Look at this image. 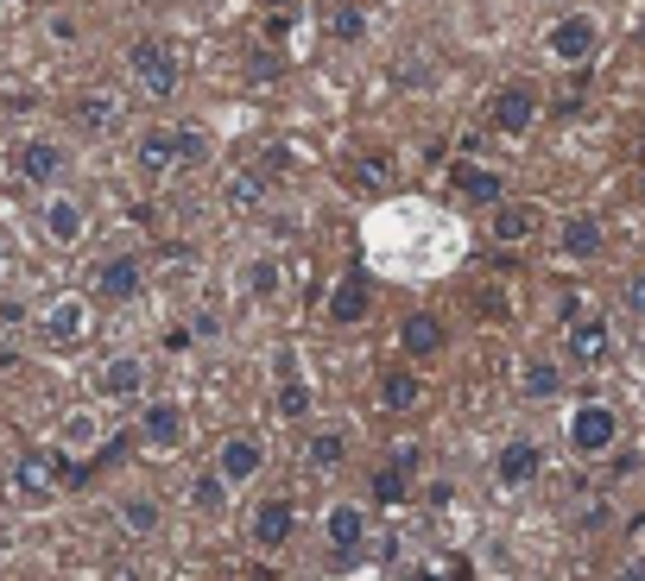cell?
<instances>
[{
  "instance_id": "obj_1",
  "label": "cell",
  "mask_w": 645,
  "mask_h": 581,
  "mask_svg": "<svg viewBox=\"0 0 645 581\" xmlns=\"http://www.w3.org/2000/svg\"><path fill=\"white\" fill-rule=\"evenodd\" d=\"M134 165L146 184H172L184 171H203L209 165V134H196V127H146L134 146Z\"/></svg>"
},
{
  "instance_id": "obj_2",
  "label": "cell",
  "mask_w": 645,
  "mask_h": 581,
  "mask_svg": "<svg viewBox=\"0 0 645 581\" xmlns=\"http://www.w3.org/2000/svg\"><path fill=\"white\" fill-rule=\"evenodd\" d=\"M127 77H134L139 96L172 101L177 96V77H184V63H177L172 39H134V45H127Z\"/></svg>"
},
{
  "instance_id": "obj_3",
  "label": "cell",
  "mask_w": 645,
  "mask_h": 581,
  "mask_svg": "<svg viewBox=\"0 0 645 581\" xmlns=\"http://www.w3.org/2000/svg\"><path fill=\"white\" fill-rule=\"evenodd\" d=\"M614 443H620V411L614 405L588 398V405L569 411V449H576V455H607Z\"/></svg>"
},
{
  "instance_id": "obj_4",
  "label": "cell",
  "mask_w": 645,
  "mask_h": 581,
  "mask_svg": "<svg viewBox=\"0 0 645 581\" xmlns=\"http://www.w3.org/2000/svg\"><path fill=\"white\" fill-rule=\"evenodd\" d=\"M82 335H89V297L58 290L51 304H39V342H51V348H77Z\"/></svg>"
},
{
  "instance_id": "obj_5",
  "label": "cell",
  "mask_w": 645,
  "mask_h": 581,
  "mask_svg": "<svg viewBox=\"0 0 645 581\" xmlns=\"http://www.w3.org/2000/svg\"><path fill=\"white\" fill-rule=\"evenodd\" d=\"M545 51L557 63H588L602 51V20H595V13H564V20L545 32Z\"/></svg>"
},
{
  "instance_id": "obj_6",
  "label": "cell",
  "mask_w": 645,
  "mask_h": 581,
  "mask_svg": "<svg viewBox=\"0 0 645 581\" xmlns=\"http://www.w3.org/2000/svg\"><path fill=\"white\" fill-rule=\"evenodd\" d=\"M39 228L51 247H77L82 234H89V209H82L77 196H63V190H45L39 203Z\"/></svg>"
},
{
  "instance_id": "obj_7",
  "label": "cell",
  "mask_w": 645,
  "mask_h": 581,
  "mask_svg": "<svg viewBox=\"0 0 645 581\" xmlns=\"http://www.w3.org/2000/svg\"><path fill=\"white\" fill-rule=\"evenodd\" d=\"M139 290H146V259H134V253H120V259L89 272V297H101V304H127Z\"/></svg>"
},
{
  "instance_id": "obj_8",
  "label": "cell",
  "mask_w": 645,
  "mask_h": 581,
  "mask_svg": "<svg viewBox=\"0 0 645 581\" xmlns=\"http://www.w3.org/2000/svg\"><path fill=\"white\" fill-rule=\"evenodd\" d=\"M63 171H70V152H63V139L32 134V139L20 146V177H26V184H39V190H58Z\"/></svg>"
},
{
  "instance_id": "obj_9",
  "label": "cell",
  "mask_w": 645,
  "mask_h": 581,
  "mask_svg": "<svg viewBox=\"0 0 645 581\" xmlns=\"http://www.w3.org/2000/svg\"><path fill=\"white\" fill-rule=\"evenodd\" d=\"M538 228H545V203H526V196H507V203H493V215H488V234L500 247H519V240H531Z\"/></svg>"
},
{
  "instance_id": "obj_10",
  "label": "cell",
  "mask_w": 645,
  "mask_h": 581,
  "mask_svg": "<svg viewBox=\"0 0 645 581\" xmlns=\"http://www.w3.org/2000/svg\"><path fill=\"white\" fill-rule=\"evenodd\" d=\"M260 467H266V443H260L254 430H235L228 443L215 449V474H222L228 486H247Z\"/></svg>"
},
{
  "instance_id": "obj_11",
  "label": "cell",
  "mask_w": 645,
  "mask_h": 581,
  "mask_svg": "<svg viewBox=\"0 0 645 581\" xmlns=\"http://www.w3.org/2000/svg\"><path fill=\"white\" fill-rule=\"evenodd\" d=\"M531 120H538V89H531V82H507V89L488 101L493 134H531Z\"/></svg>"
},
{
  "instance_id": "obj_12",
  "label": "cell",
  "mask_w": 645,
  "mask_h": 581,
  "mask_svg": "<svg viewBox=\"0 0 645 581\" xmlns=\"http://www.w3.org/2000/svg\"><path fill=\"white\" fill-rule=\"evenodd\" d=\"M139 392H146V361H139V354H115V361L96 373V398H101V405H134Z\"/></svg>"
},
{
  "instance_id": "obj_13",
  "label": "cell",
  "mask_w": 645,
  "mask_h": 581,
  "mask_svg": "<svg viewBox=\"0 0 645 581\" xmlns=\"http://www.w3.org/2000/svg\"><path fill=\"white\" fill-rule=\"evenodd\" d=\"M139 443L158 449V455L184 449V405H172V398H153V405L139 411Z\"/></svg>"
},
{
  "instance_id": "obj_14",
  "label": "cell",
  "mask_w": 645,
  "mask_h": 581,
  "mask_svg": "<svg viewBox=\"0 0 645 581\" xmlns=\"http://www.w3.org/2000/svg\"><path fill=\"white\" fill-rule=\"evenodd\" d=\"M538 467H545V449L531 443V436H512V443L493 455V481H500V486H526V481H538Z\"/></svg>"
},
{
  "instance_id": "obj_15",
  "label": "cell",
  "mask_w": 645,
  "mask_h": 581,
  "mask_svg": "<svg viewBox=\"0 0 645 581\" xmlns=\"http://www.w3.org/2000/svg\"><path fill=\"white\" fill-rule=\"evenodd\" d=\"M368 304H373L368 272H342V278H335V290H330V323H335V329H349V323H361V316H368Z\"/></svg>"
},
{
  "instance_id": "obj_16",
  "label": "cell",
  "mask_w": 645,
  "mask_h": 581,
  "mask_svg": "<svg viewBox=\"0 0 645 581\" xmlns=\"http://www.w3.org/2000/svg\"><path fill=\"white\" fill-rule=\"evenodd\" d=\"M292 531H297L292 500H260V505H254V531H247V538H254L260 550H285V543H292Z\"/></svg>"
},
{
  "instance_id": "obj_17",
  "label": "cell",
  "mask_w": 645,
  "mask_h": 581,
  "mask_svg": "<svg viewBox=\"0 0 645 581\" xmlns=\"http://www.w3.org/2000/svg\"><path fill=\"white\" fill-rule=\"evenodd\" d=\"M450 184L469 203H481V209H493V203H507V177L500 171H488V165H469V158H456L450 165Z\"/></svg>"
},
{
  "instance_id": "obj_18",
  "label": "cell",
  "mask_w": 645,
  "mask_h": 581,
  "mask_svg": "<svg viewBox=\"0 0 645 581\" xmlns=\"http://www.w3.org/2000/svg\"><path fill=\"white\" fill-rule=\"evenodd\" d=\"M399 342H405V354H411V361H430V354H443V348H450V329H443V316L418 311V316H405V329H399Z\"/></svg>"
},
{
  "instance_id": "obj_19",
  "label": "cell",
  "mask_w": 645,
  "mask_h": 581,
  "mask_svg": "<svg viewBox=\"0 0 645 581\" xmlns=\"http://www.w3.org/2000/svg\"><path fill=\"white\" fill-rule=\"evenodd\" d=\"M557 247H564L569 259H602V253H607V228L595 221V215H569L564 228H557Z\"/></svg>"
},
{
  "instance_id": "obj_20",
  "label": "cell",
  "mask_w": 645,
  "mask_h": 581,
  "mask_svg": "<svg viewBox=\"0 0 645 581\" xmlns=\"http://www.w3.org/2000/svg\"><path fill=\"white\" fill-rule=\"evenodd\" d=\"M342 462H349V430H342V424L311 430V443H304V467H311V474H335Z\"/></svg>"
},
{
  "instance_id": "obj_21",
  "label": "cell",
  "mask_w": 645,
  "mask_h": 581,
  "mask_svg": "<svg viewBox=\"0 0 645 581\" xmlns=\"http://www.w3.org/2000/svg\"><path fill=\"white\" fill-rule=\"evenodd\" d=\"M70 115H77L82 134H108V127H120V96L115 89H82Z\"/></svg>"
},
{
  "instance_id": "obj_22",
  "label": "cell",
  "mask_w": 645,
  "mask_h": 581,
  "mask_svg": "<svg viewBox=\"0 0 645 581\" xmlns=\"http://www.w3.org/2000/svg\"><path fill=\"white\" fill-rule=\"evenodd\" d=\"M607 354H614V335H607V323H595V316H588V323H576V329H569V361L602 367Z\"/></svg>"
},
{
  "instance_id": "obj_23",
  "label": "cell",
  "mask_w": 645,
  "mask_h": 581,
  "mask_svg": "<svg viewBox=\"0 0 645 581\" xmlns=\"http://www.w3.org/2000/svg\"><path fill=\"white\" fill-rule=\"evenodd\" d=\"M323 531H330L335 550H361V538H368V512L361 505H330V519H323Z\"/></svg>"
},
{
  "instance_id": "obj_24",
  "label": "cell",
  "mask_w": 645,
  "mask_h": 581,
  "mask_svg": "<svg viewBox=\"0 0 645 581\" xmlns=\"http://www.w3.org/2000/svg\"><path fill=\"white\" fill-rule=\"evenodd\" d=\"M418 398H424V380H418V373H387V380H380V405L387 411H411L418 405Z\"/></svg>"
},
{
  "instance_id": "obj_25",
  "label": "cell",
  "mask_w": 645,
  "mask_h": 581,
  "mask_svg": "<svg viewBox=\"0 0 645 581\" xmlns=\"http://www.w3.org/2000/svg\"><path fill=\"white\" fill-rule=\"evenodd\" d=\"M387 177H392V158L387 152L349 158V190H387Z\"/></svg>"
},
{
  "instance_id": "obj_26",
  "label": "cell",
  "mask_w": 645,
  "mask_h": 581,
  "mask_svg": "<svg viewBox=\"0 0 645 581\" xmlns=\"http://www.w3.org/2000/svg\"><path fill=\"white\" fill-rule=\"evenodd\" d=\"M241 285H247V297H260V304H266V297H278V259H273V253L247 259V266H241Z\"/></svg>"
},
{
  "instance_id": "obj_27",
  "label": "cell",
  "mask_w": 645,
  "mask_h": 581,
  "mask_svg": "<svg viewBox=\"0 0 645 581\" xmlns=\"http://www.w3.org/2000/svg\"><path fill=\"white\" fill-rule=\"evenodd\" d=\"M96 443H101L96 411H70V417H63V449H70V455H89Z\"/></svg>"
},
{
  "instance_id": "obj_28",
  "label": "cell",
  "mask_w": 645,
  "mask_h": 581,
  "mask_svg": "<svg viewBox=\"0 0 645 581\" xmlns=\"http://www.w3.org/2000/svg\"><path fill=\"white\" fill-rule=\"evenodd\" d=\"M51 474H58V462H45V455H26V462H20V493H26V500H51V486H58Z\"/></svg>"
},
{
  "instance_id": "obj_29",
  "label": "cell",
  "mask_w": 645,
  "mask_h": 581,
  "mask_svg": "<svg viewBox=\"0 0 645 581\" xmlns=\"http://www.w3.org/2000/svg\"><path fill=\"white\" fill-rule=\"evenodd\" d=\"M260 203H266V177L247 165V171H235V184H228V209L247 215V209H260Z\"/></svg>"
},
{
  "instance_id": "obj_30",
  "label": "cell",
  "mask_w": 645,
  "mask_h": 581,
  "mask_svg": "<svg viewBox=\"0 0 645 581\" xmlns=\"http://www.w3.org/2000/svg\"><path fill=\"white\" fill-rule=\"evenodd\" d=\"M120 524H127L134 538H153V531H158V500H146V493L120 500Z\"/></svg>"
},
{
  "instance_id": "obj_31",
  "label": "cell",
  "mask_w": 645,
  "mask_h": 581,
  "mask_svg": "<svg viewBox=\"0 0 645 581\" xmlns=\"http://www.w3.org/2000/svg\"><path fill=\"white\" fill-rule=\"evenodd\" d=\"M405 467H411V455H405V462H387V467H380V474H373V500H380V505H399V500H405Z\"/></svg>"
},
{
  "instance_id": "obj_32",
  "label": "cell",
  "mask_w": 645,
  "mask_h": 581,
  "mask_svg": "<svg viewBox=\"0 0 645 581\" xmlns=\"http://www.w3.org/2000/svg\"><path fill=\"white\" fill-rule=\"evenodd\" d=\"M557 386H564V373L550 367V361H531V367H526V398L545 405V398H557Z\"/></svg>"
},
{
  "instance_id": "obj_33",
  "label": "cell",
  "mask_w": 645,
  "mask_h": 581,
  "mask_svg": "<svg viewBox=\"0 0 645 581\" xmlns=\"http://www.w3.org/2000/svg\"><path fill=\"white\" fill-rule=\"evenodd\" d=\"M222 500H228V481H222V474H196V481H190V505H196V512H222Z\"/></svg>"
},
{
  "instance_id": "obj_34",
  "label": "cell",
  "mask_w": 645,
  "mask_h": 581,
  "mask_svg": "<svg viewBox=\"0 0 645 581\" xmlns=\"http://www.w3.org/2000/svg\"><path fill=\"white\" fill-rule=\"evenodd\" d=\"M311 405H316L311 386H297V380H292L285 392H278V417H285V424H304V417H311Z\"/></svg>"
},
{
  "instance_id": "obj_35",
  "label": "cell",
  "mask_w": 645,
  "mask_h": 581,
  "mask_svg": "<svg viewBox=\"0 0 645 581\" xmlns=\"http://www.w3.org/2000/svg\"><path fill=\"white\" fill-rule=\"evenodd\" d=\"M418 581H469V562L456 557V562H443V569H424Z\"/></svg>"
},
{
  "instance_id": "obj_36",
  "label": "cell",
  "mask_w": 645,
  "mask_h": 581,
  "mask_svg": "<svg viewBox=\"0 0 645 581\" xmlns=\"http://www.w3.org/2000/svg\"><path fill=\"white\" fill-rule=\"evenodd\" d=\"M335 39H361V13H349V7H342V13H335V26H330Z\"/></svg>"
},
{
  "instance_id": "obj_37",
  "label": "cell",
  "mask_w": 645,
  "mask_h": 581,
  "mask_svg": "<svg viewBox=\"0 0 645 581\" xmlns=\"http://www.w3.org/2000/svg\"><path fill=\"white\" fill-rule=\"evenodd\" d=\"M285 32H292V13H273V20H266V39L278 45V39H285Z\"/></svg>"
},
{
  "instance_id": "obj_38",
  "label": "cell",
  "mask_w": 645,
  "mask_h": 581,
  "mask_svg": "<svg viewBox=\"0 0 645 581\" xmlns=\"http://www.w3.org/2000/svg\"><path fill=\"white\" fill-rule=\"evenodd\" d=\"M626 297H633V311L645 316V278H633V290H626Z\"/></svg>"
},
{
  "instance_id": "obj_39",
  "label": "cell",
  "mask_w": 645,
  "mask_h": 581,
  "mask_svg": "<svg viewBox=\"0 0 645 581\" xmlns=\"http://www.w3.org/2000/svg\"><path fill=\"white\" fill-rule=\"evenodd\" d=\"M626 581H645V557H639V562H626Z\"/></svg>"
},
{
  "instance_id": "obj_40",
  "label": "cell",
  "mask_w": 645,
  "mask_h": 581,
  "mask_svg": "<svg viewBox=\"0 0 645 581\" xmlns=\"http://www.w3.org/2000/svg\"><path fill=\"white\" fill-rule=\"evenodd\" d=\"M260 7H273V13H285V7H292V0H260Z\"/></svg>"
},
{
  "instance_id": "obj_41",
  "label": "cell",
  "mask_w": 645,
  "mask_h": 581,
  "mask_svg": "<svg viewBox=\"0 0 645 581\" xmlns=\"http://www.w3.org/2000/svg\"><path fill=\"white\" fill-rule=\"evenodd\" d=\"M639 39H645V13H639Z\"/></svg>"
},
{
  "instance_id": "obj_42",
  "label": "cell",
  "mask_w": 645,
  "mask_h": 581,
  "mask_svg": "<svg viewBox=\"0 0 645 581\" xmlns=\"http://www.w3.org/2000/svg\"><path fill=\"white\" fill-rule=\"evenodd\" d=\"M639 196H645V171H639Z\"/></svg>"
}]
</instances>
